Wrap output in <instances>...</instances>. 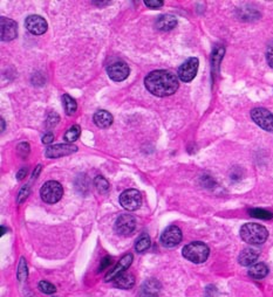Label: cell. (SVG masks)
<instances>
[{"label":"cell","mask_w":273,"mask_h":297,"mask_svg":"<svg viewBox=\"0 0 273 297\" xmlns=\"http://www.w3.org/2000/svg\"><path fill=\"white\" fill-rule=\"evenodd\" d=\"M145 86L152 95L166 97L176 92L179 83L175 74L168 70H155L147 75Z\"/></svg>","instance_id":"1"},{"label":"cell","mask_w":273,"mask_h":297,"mask_svg":"<svg viewBox=\"0 0 273 297\" xmlns=\"http://www.w3.org/2000/svg\"><path fill=\"white\" fill-rule=\"evenodd\" d=\"M241 236L248 245H263L268 240L269 232L265 227L258 224H245L241 228Z\"/></svg>","instance_id":"2"},{"label":"cell","mask_w":273,"mask_h":297,"mask_svg":"<svg viewBox=\"0 0 273 297\" xmlns=\"http://www.w3.org/2000/svg\"><path fill=\"white\" fill-rule=\"evenodd\" d=\"M209 247L199 241L191 242L183 248V256L194 263H203L209 257Z\"/></svg>","instance_id":"3"},{"label":"cell","mask_w":273,"mask_h":297,"mask_svg":"<svg viewBox=\"0 0 273 297\" xmlns=\"http://www.w3.org/2000/svg\"><path fill=\"white\" fill-rule=\"evenodd\" d=\"M40 196L45 203L55 204L64 196V188L60 183L50 181L43 185L40 190Z\"/></svg>","instance_id":"4"},{"label":"cell","mask_w":273,"mask_h":297,"mask_svg":"<svg viewBox=\"0 0 273 297\" xmlns=\"http://www.w3.org/2000/svg\"><path fill=\"white\" fill-rule=\"evenodd\" d=\"M120 204L127 211H136L142 205V197L137 190H127L120 196Z\"/></svg>","instance_id":"5"},{"label":"cell","mask_w":273,"mask_h":297,"mask_svg":"<svg viewBox=\"0 0 273 297\" xmlns=\"http://www.w3.org/2000/svg\"><path fill=\"white\" fill-rule=\"evenodd\" d=\"M251 118L263 130L273 131V115L265 108H256L252 110Z\"/></svg>","instance_id":"6"},{"label":"cell","mask_w":273,"mask_h":297,"mask_svg":"<svg viewBox=\"0 0 273 297\" xmlns=\"http://www.w3.org/2000/svg\"><path fill=\"white\" fill-rule=\"evenodd\" d=\"M199 61L197 58H190L178 68V77L183 82H190L196 76Z\"/></svg>","instance_id":"7"},{"label":"cell","mask_w":273,"mask_h":297,"mask_svg":"<svg viewBox=\"0 0 273 297\" xmlns=\"http://www.w3.org/2000/svg\"><path fill=\"white\" fill-rule=\"evenodd\" d=\"M135 227H136V220H135L133 215L122 214L116 219L115 230L120 235H130L134 232Z\"/></svg>","instance_id":"8"},{"label":"cell","mask_w":273,"mask_h":297,"mask_svg":"<svg viewBox=\"0 0 273 297\" xmlns=\"http://www.w3.org/2000/svg\"><path fill=\"white\" fill-rule=\"evenodd\" d=\"M182 241V232L177 226H169L162 233L161 242L164 247L173 248L179 245Z\"/></svg>","instance_id":"9"},{"label":"cell","mask_w":273,"mask_h":297,"mask_svg":"<svg viewBox=\"0 0 273 297\" xmlns=\"http://www.w3.org/2000/svg\"><path fill=\"white\" fill-rule=\"evenodd\" d=\"M76 151L77 148L73 145V144H56V145L49 146V148L46 149V151H45V156H46L47 158H50V160H54V158H60L64 157V156L72 155Z\"/></svg>","instance_id":"10"},{"label":"cell","mask_w":273,"mask_h":297,"mask_svg":"<svg viewBox=\"0 0 273 297\" xmlns=\"http://www.w3.org/2000/svg\"><path fill=\"white\" fill-rule=\"evenodd\" d=\"M107 73L108 76L113 81H115V82H121V81H124L129 76L130 69H129L128 65L125 64V62L118 61L114 62V64H112L107 68Z\"/></svg>","instance_id":"11"},{"label":"cell","mask_w":273,"mask_h":297,"mask_svg":"<svg viewBox=\"0 0 273 297\" xmlns=\"http://www.w3.org/2000/svg\"><path fill=\"white\" fill-rule=\"evenodd\" d=\"M25 26L27 31L34 35H41L47 31V22L40 16H29L26 18Z\"/></svg>","instance_id":"12"},{"label":"cell","mask_w":273,"mask_h":297,"mask_svg":"<svg viewBox=\"0 0 273 297\" xmlns=\"http://www.w3.org/2000/svg\"><path fill=\"white\" fill-rule=\"evenodd\" d=\"M131 262H133V255L131 254H125L121 260L119 261L118 265L114 267L113 269H110L109 272L107 273L106 277H104V281L109 282V281H114L119 275H121L122 273H124L127 269L130 267Z\"/></svg>","instance_id":"13"},{"label":"cell","mask_w":273,"mask_h":297,"mask_svg":"<svg viewBox=\"0 0 273 297\" xmlns=\"http://www.w3.org/2000/svg\"><path fill=\"white\" fill-rule=\"evenodd\" d=\"M0 27H1V40L2 41H11L17 38L18 28L17 23L13 22L8 18L1 17L0 18Z\"/></svg>","instance_id":"14"},{"label":"cell","mask_w":273,"mask_h":297,"mask_svg":"<svg viewBox=\"0 0 273 297\" xmlns=\"http://www.w3.org/2000/svg\"><path fill=\"white\" fill-rule=\"evenodd\" d=\"M161 290L160 282L156 281L155 278H150L146 281L142 288H141L139 297H158Z\"/></svg>","instance_id":"15"},{"label":"cell","mask_w":273,"mask_h":297,"mask_svg":"<svg viewBox=\"0 0 273 297\" xmlns=\"http://www.w3.org/2000/svg\"><path fill=\"white\" fill-rule=\"evenodd\" d=\"M155 25L160 31H172L173 28H175L176 27L177 20L174 16H170V14H163V16H160L157 18Z\"/></svg>","instance_id":"16"},{"label":"cell","mask_w":273,"mask_h":297,"mask_svg":"<svg viewBox=\"0 0 273 297\" xmlns=\"http://www.w3.org/2000/svg\"><path fill=\"white\" fill-rule=\"evenodd\" d=\"M258 256H259V251L257 250H253V248H245V250L239 254L238 261L242 266L248 267L253 265L257 261Z\"/></svg>","instance_id":"17"},{"label":"cell","mask_w":273,"mask_h":297,"mask_svg":"<svg viewBox=\"0 0 273 297\" xmlns=\"http://www.w3.org/2000/svg\"><path fill=\"white\" fill-rule=\"evenodd\" d=\"M94 123L98 125L99 128L106 129L109 128L113 124V116L110 115V113L106 112V110H99L95 113L94 115Z\"/></svg>","instance_id":"18"},{"label":"cell","mask_w":273,"mask_h":297,"mask_svg":"<svg viewBox=\"0 0 273 297\" xmlns=\"http://www.w3.org/2000/svg\"><path fill=\"white\" fill-rule=\"evenodd\" d=\"M135 284V277L130 273H122L114 280V286L120 289H130Z\"/></svg>","instance_id":"19"},{"label":"cell","mask_w":273,"mask_h":297,"mask_svg":"<svg viewBox=\"0 0 273 297\" xmlns=\"http://www.w3.org/2000/svg\"><path fill=\"white\" fill-rule=\"evenodd\" d=\"M269 274V268L265 263H256L248 269V275L254 280H262Z\"/></svg>","instance_id":"20"},{"label":"cell","mask_w":273,"mask_h":297,"mask_svg":"<svg viewBox=\"0 0 273 297\" xmlns=\"http://www.w3.org/2000/svg\"><path fill=\"white\" fill-rule=\"evenodd\" d=\"M62 103H64L65 112L68 116L73 115V114L76 112V109H77L76 102H75L74 98L71 97L68 94H65L64 96H62Z\"/></svg>","instance_id":"21"},{"label":"cell","mask_w":273,"mask_h":297,"mask_svg":"<svg viewBox=\"0 0 273 297\" xmlns=\"http://www.w3.org/2000/svg\"><path fill=\"white\" fill-rule=\"evenodd\" d=\"M150 238L147 234H142L139 239L136 240V244H135V250L137 253H145L147 250H149L150 247Z\"/></svg>","instance_id":"22"},{"label":"cell","mask_w":273,"mask_h":297,"mask_svg":"<svg viewBox=\"0 0 273 297\" xmlns=\"http://www.w3.org/2000/svg\"><path fill=\"white\" fill-rule=\"evenodd\" d=\"M80 134H81V128L79 127V125H73V127H71L70 129H68L67 133L65 134L64 138H65L66 142L72 144L73 142H75V140L79 139Z\"/></svg>","instance_id":"23"},{"label":"cell","mask_w":273,"mask_h":297,"mask_svg":"<svg viewBox=\"0 0 273 297\" xmlns=\"http://www.w3.org/2000/svg\"><path fill=\"white\" fill-rule=\"evenodd\" d=\"M94 186L97 187V190L99 193H107L108 191H109V183H108V181L104 177L102 176H98L97 178L94 179Z\"/></svg>","instance_id":"24"},{"label":"cell","mask_w":273,"mask_h":297,"mask_svg":"<svg viewBox=\"0 0 273 297\" xmlns=\"http://www.w3.org/2000/svg\"><path fill=\"white\" fill-rule=\"evenodd\" d=\"M224 52H225L224 47L218 46V47H216L214 53H212V68L216 69V70L218 69V66H220V64H221V60L223 59Z\"/></svg>","instance_id":"25"},{"label":"cell","mask_w":273,"mask_h":297,"mask_svg":"<svg viewBox=\"0 0 273 297\" xmlns=\"http://www.w3.org/2000/svg\"><path fill=\"white\" fill-rule=\"evenodd\" d=\"M27 275H28V271H27V263L25 257H22L20 259L19 266H18V272H17V276L18 280L20 282H23L24 280H26Z\"/></svg>","instance_id":"26"},{"label":"cell","mask_w":273,"mask_h":297,"mask_svg":"<svg viewBox=\"0 0 273 297\" xmlns=\"http://www.w3.org/2000/svg\"><path fill=\"white\" fill-rule=\"evenodd\" d=\"M250 214L252 215V217L258 218V219H264V220H269V219L273 218V214L271 212L265 211V209H260V208L250 209Z\"/></svg>","instance_id":"27"},{"label":"cell","mask_w":273,"mask_h":297,"mask_svg":"<svg viewBox=\"0 0 273 297\" xmlns=\"http://www.w3.org/2000/svg\"><path fill=\"white\" fill-rule=\"evenodd\" d=\"M39 289H40L41 293L49 294V295L56 292V288L54 287L52 283H50V282H47V281H41L40 283H39Z\"/></svg>","instance_id":"28"},{"label":"cell","mask_w":273,"mask_h":297,"mask_svg":"<svg viewBox=\"0 0 273 297\" xmlns=\"http://www.w3.org/2000/svg\"><path fill=\"white\" fill-rule=\"evenodd\" d=\"M29 192H31V190H29V186L28 185L24 186L22 190H20L19 194H18V204H23L25 202L27 197L29 196Z\"/></svg>","instance_id":"29"},{"label":"cell","mask_w":273,"mask_h":297,"mask_svg":"<svg viewBox=\"0 0 273 297\" xmlns=\"http://www.w3.org/2000/svg\"><path fill=\"white\" fill-rule=\"evenodd\" d=\"M17 151H18V154L22 156V157L25 158V157H27V155L29 154V145L27 143L19 144L17 148Z\"/></svg>","instance_id":"30"},{"label":"cell","mask_w":273,"mask_h":297,"mask_svg":"<svg viewBox=\"0 0 273 297\" xmlns=\"http://www.w3.org/2000/svg\"><path fill=\"white\" fill-rule=\"evenodd\" d=\"M164 2L162 0H148V1H145V5L147 7L152 8V10H156V8H160L163 6Z\"/></svg>","instance_id":"31"},{"label":"cell","mask_w":273,"mask_h":297,"mask_svg":"<svg viewBox=\"0 0 273 297\" xmlns=\"http://www.w3.org/2000/svg\"><path fill=\"white\" fill-rule=\"evenodd\" d=\"M110 265H112V257L106 256L101 261V265H100V267H99V272L104 271V269H107Z\"/></svg>","instance_id":"32"},{"label":"cell","mask_w":273,"mask_h":297,"mask_svg":"<svg viewBox=\"0 0 273 297\" xmlns=\"http://www.w3.org/2000/svg\"><path fill=\"white\" fill-rule=\"evenodd\" d=\"M266 59H268V64L270 67L273 68V45H271L268 48V52H266Z\"/></svg>","instance_id":"33"},{"label":"cell","mask_w":273,"mask_h":297,"mask_svg":"<svg viewBox=\"0 0 273 297\" xmlns=\"http://www.w3.org/2000/svg\"><path fill=\"white\" fill-rule=\"evenodd\" d=\"M54 139V135L52 133H47L45 136L43 137V143L44 144H50Z\"/></svg>","instance_id":"34"},{"label":"cell","mask_w":273,"mask_h":297,"mask_svg":"<svg viewBox=\"0 0 273 297\" xmlns=\"http://www.w3.org/2000/svg\"><path fill=\"white\" fill-rule=\"evenodd\" d=\"M52 114H50V117H49V119H47V125H49V127L50 128V127H54V125L56 124V123L59 122V116H56L55 118H52Z\"/></svg>","instance_id":"35"},{"label":"cell","mask_w":273,"mask_h":297,"mask_svg":"<svg viewBox=\"0 0 273 297\" xmlns=\"http://www.w3.org/2000/svg\"><path fill=\"white\" fill-rule=\"evenodd\" d=\"M26 175H27V169L24 167V169H22L17 173V179L18 181H23V179L26 177Z\"/></svg>","instance_id":"36"},{"label":"cell","mask_w":273,"mask_h":297,"mask_svg":"<svg viewBox=\"0 0 273 297\" xmlns=\"http://www.w3.org/2000/svg\"><path fill=\"white\" fill-rule=\"evenodd\" d=\"M41 171V165H38L37 166V170H34V172H33V178H38L39 173H40Z\"/></svg>","instance_id":"37"},{"label":"cell","mask_w":273,"mask_h":297,"mask_svg":"<svg viewBox=\"0 0 273 297\" xmlns=\"http://www.w3.org/2000/svg\"><path fill=\"white\" fill-rule=\"evenodd\" d=\"M5 130V121L4 119H1V131Z\"/></svg>","instance_id":"38"},{"label":"cell","mask_w":273,"mask_h":297,"mask_svg":"<svg viewBox=\"0 0 273 297\" xmlns=\"http://www.w3.org/2000/svg\"><path fill=\"white\" fill-rule=\"evenodd\" d=\"M6 230H7V229H6V227L1 226V235H4V234L6 233Z\"/></svg>","instance_id":"39"}]
</instances>
